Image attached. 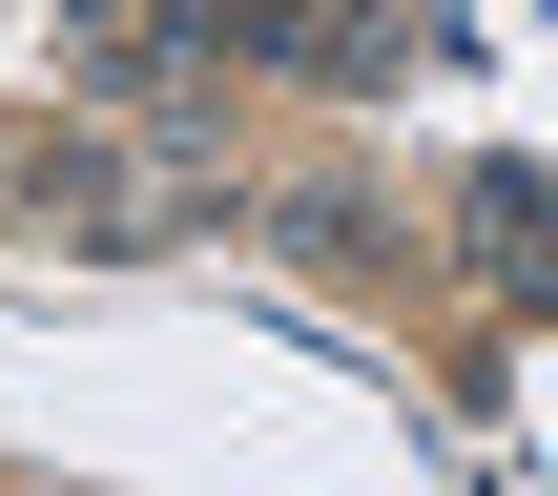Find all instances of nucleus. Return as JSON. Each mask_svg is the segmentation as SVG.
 <instances>
[{
  "instance_id": "nucleus-1",
  "label": "nucleus",
  "mask_w": 558,
  "mask_h": 496,
  "mask_svg": "<svg viewBox=\"0 0 558 496\" xmlns=\"http://www.w3.org/2000/svg\"><path fill=\"white\" fill-rule=\"evenodd\" d=\"M207 41L311 62V83H373V62H393V21H373V0H207Z\"/></svg>"
},
{
  "instance_id": "nucleus-2",
  "label": "nucleus",
  "mask_w": 558,
  "mask_h": 496,
  "mask_svg": "<svg viewBox=\"0 0 558 496\" xmlns=\"http://www.w3.org/2000/svg\"><path fill=\"white\" fill-rule=\"evenodd\" d=\"M476 269H497V290H558V207H538V166H476Z\"/></svg>"
}]
</instances>
